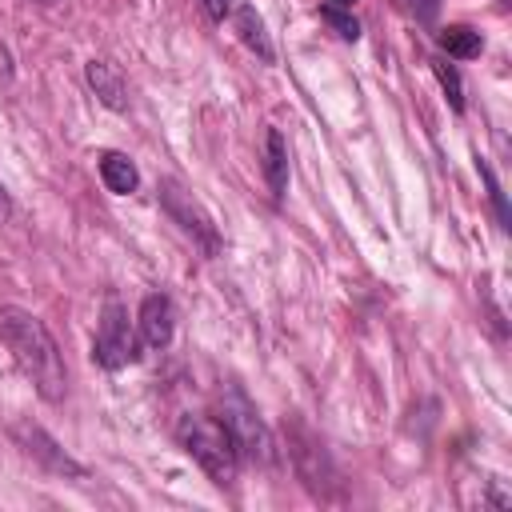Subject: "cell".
Returning a JSON list of instances; mask_svg holds the SVG:
<instances>
[{"instance_id":"1","label":"cell","mask_w":512,"mask_h":512,"mask_svg":"<svg viewBox=\"0 0 512 512\" xmlns=\"http://www.w3.org/2000/svg\"><path fill=\"white\" fill-rule=\"evenodd\" d=\"M0 344L12 352L16 368L32 380V388L48 404L64 400V392H68L64 356H60V348H56V340L40 316H32L20 304H0Z\"/></svg>"},{"instance_id":"2","label":"cell","mask_w":512,"mask_h":512,"mask_svg":"<svg viewBox=\"0 0 512 512\" xmlns=\"http://www.w3.org/2000/svg\"><path fill=\"white\" fill-rule=\"evenodd\" d=\"M176 440L208 472L212 484L228 488L236 480L240 448H236V440H232V432H228V424L220 416H184L176 424Z\"/></svg>"},{"instance_id":"3","label":"cell","mask_w":512,"mask_h":512,"mask_svg":"<svg viewBox=\"0 0 512 512\" xmlns=\"http://www.w3.org/2000/svg\"><path fill=\"white\" fill-rule=\"evenodd\" d=\"M224 424H228V432H232V440H236V448H240V456H248V460H256V464H276V444H272V432L264 428V420H260V412L248 404V396L244 392H228V396H220V412H216Z\"/></svg>"},{"instance_id":"4","label":"cell","mask_w":512,"mask_h":512,"mask_svg":"<svg viewBox=\"0 0 512 512\" xmlns=\"http://www.w3.org/2000/svg\"><path fill=\"white\" fill-rule=\"evenodd\" d=\"M92 360L108 372L124 368V364H136L140 360V340H136V328L128 320V312L108 300L104 312H100V324H96V340H92Z\"/></svg>"},{"instance_id":"5","label":"cell","mask_w":512,"mask_h":512,"mask_svg":"<svg viewBox=\"0 0 512 512\" xmlns=\"http://www.w3.org/2000/svg\"><path fill=\"white\" fill-rule=\"evenodd\" d=\"M160 204H164V212L180 224V232L184 236H192V244H200L204 248V256H216V248H220V236H216V224H212V216L200 208V200H192V192H184L176 180H160Z\"/></svg>"},{"instance_id":"6","label":"cell","mask_w":512,"mask_h":512,"mask_svg":"<svg viewBox=\"0 0 512 512\" xmlns=\"http://www.w3.org/2000/svg\"><path fill=\"white\" fill-rule=\"evenodd\" d=\"M16 436H20V444H24V452L32 456V460H40L48 472H60V476H72V480H84L88 472H84V464H76L44 428H36V424H20L16 428Z\"/></svg>"},{"instance_id":"7","label":"cell","mask_w":512,"mask_h":512,"mask_svg":"<svg viewBox=\"0 0 512 512\" xmlns=\"http://www.w3.org/2000/svg\"><path fill=\"white\" fill-rule=\"evenodd\" d=\"M136 328H140V340L148 348H168L172 344V332H176V308H172V300L164 292H148L140 300Z\"/></svg>"},{"instance_id":"8","label":"cell","mask_w":512,"mask_h":512,"mask_svg":"<svg viewBox=\"0 0 512 512\" xmlns=\"http://www.w3.org/2000/svg\"><path fill=\"white\" fill-rule=\"evenodd\" d=\"M84 76H88V88L96 92V100H100L104 108H112V112H124V108H128V80L120 76L116 64H108V60H88V64H84Z\"/></svg>"},{"instance_id":"9","label":"cell","mask_w":512,"mask_h":512,"mask_svg":"<svg viewBox=\"0 0 512 512\" xmlns=\"http://www.w3.org/2000/svg\"><path fill=\"white\" fill-rule=\"evenodd\" d=\"M228 20H232V28H236V36L244 40V48H252L264 64H272V40H268V28H264V20H260V12L248 4V0H236L232 4V12H228Z\"/></svg>"},{"instance_id":"10","label":"cell","mask_w":512,"mask_h":512,"mask_svg":"<svg viewBox=\"0 0 512 512\" xmlns=\"http://www.w3.org/2000/svg\"><path fill=\"white\" fill-rule=\"evenodd\" d=\"M264 180L272 188L276 200H284V188H288V144L276 128L264 132Z\"/></svg>"},{"instance_id":"11","label":"cell","mask_w":512,"mask_h":512,"mask_svg":"<svg viewBox=\"0 0 512 512\" xmlns=\"http://www.w3.org/2000/svg\"><path fill=\"white\" fill-rule=\"evenodd\" d=\"M100 180H104L108 192L128 196V192H136L140 172H136V164L124 152H100Z\"/></svg>"},{"instance_id":"12","label":"cell","mask_w":512,"mask_h":512,"mask_svg":"<svg viewBox=\"0 0 512 512\" xmlns=\"http://www.w3.org/2000/svg\"><path fill=\"white\" fill-rule=\"evenodd\" d=\"M440 48H444L448 56H456V60H472V56H480L484 40H480V32L468 28V24H448V28L440 32Z\"/></svg>"},{"instance_id":"13","label":"cell","mask_w":512,"mask_h":512,"mask_svg":"<svg viewBox=\"0 0 512 512\" xmlns=\"http://www.w3.org/2000/svg\"><path fill=\"white\" fill-rule=\"evenodd\" d=\"M432 72H436V80H440V88L448 92V100H452V108L456 112H464V84H460V72L448 64V60H432Z\"/></svg>"},{"instance_id":"14","label":"cell","mask_w":512,"mask_h":512,"mask_svg":"<svg viewBox=\"0 0 512 512\" xmlns=\"http://www.w3.org/2000/svg\"><path fill=\"white\" fill-rule=\"evenodd\" d=\"M480 180H484V188H488V200H492V208H496V220H500V228H508V204H504V192H500V184H496V176H492V168L480 160Z\"/></svg>"},{"instance_id":"15","label":"cell","mask_w":512,"mask_h":512,"mask_svg":"<svg viewBox=\"0 0 512 512\" xmlns=\"http://www.w3.org/2000/svg\"><path fill=\"white\" fill-rule=\"evenodd\" d=\"M324 20H328V24H332V28H336L344 40H356V36H360V24H356L352 16H344L340 8H332V4L324 8Z\"/></svg>"},{"instance_id":"16","label":"cell","mask_w":512,"mask_h":512,"mask_svg":"<svg viewBox=\"0 0 512 512\" xmlns=\"http://www.w3.org/2000/svg\"><path fill=\"white\" fill-rule=\"evenodd\" d=\"M200 4H204V12H208V20H216V24H224L236 0H200Z\"/></svg>"},{"instance_id":"17","label":"cell","mask_w":512,"mask_h":512,"mask_svg":"<svg viewBox=\"0 0 512 512\" xmlns=\"http://www.w3.org/2000/svg\"><path fill=\"white\" fill-rule=\"evenodd\" d=\"M412 8H416V16H420V20H432V16H436V8H440V0H412Z\"/></svg>"},{"instance_id":"18","label":"cell","mask_w":512,"mask_h":512,"mask_svg":"<svg viewBox=\"0 0 512 512\" xmlns=\"http://www.w3.org/2000/svg\"><path fill=\"white\" fill-rule=\"evenodd\" d=\"M8 216H12V200H8V192L0 184V220H8Z\"/></svg>"},{"instance_id":"19","label":"cell","mask_w":512,"mask_h":512,"mask_svg":"<svg viewBox=\"0 0 512 512\" xmlns=\"http://www.w3.org/2000/svg\"><path fill=\"white\" fill-rule=\"evenodd\" d=\"M328 4H332V8H352L356 0H328Z\"/></svg>"},{"instance_id":"20","label":"cell","mask_w":512,"mask_h":512,"mask_svg":"<svg viewBox=\"0 0 512 512\" xmlns=\"http://www.w3.org/2000/svg\"><path fill=\"white\" fill-rule=\"evenodd\" d=\"M36 4H52V0H36Z\"/></svg>"}]
</instances>
